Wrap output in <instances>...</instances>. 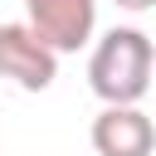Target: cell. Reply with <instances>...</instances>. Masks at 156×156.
<instances>
[{
  "label": "cell",
  "mask_w": 156,
  "mask_h": 156,
  "mask_svg": "<svg viewBox=\"0 0 156 156\" xmlns=\"http://www.w3.org/2000/svg\"><path fill=\"white\" fill-rule=\"evenodd\" d=\"M156 78V49L141 29L117 24L93 44L88 58V88L102 98V107H136Z\"/></svg>",
  "instance_id": "6da1fadb"
},
{
  "label": "cell",
  "mask_w": 156,
  "mask_h": 156,
  "mask_svg": "<svg viewBox=\"0 0 156 156\" xmlns=\"http://www.w3.org/2000/svg\"><path fill=\"white\" fill-rule=\"evenodd\" d=\"M24 24L54 54H78L98 29V0H24Z\"/></svg>",
  "instance_id": "7a4b0ae2"
},
{
  "label": "cell",
  "mask_w": 156,
  "mask_h": 156,
  "mask_svg": "<svg viewBox=\"0 0 156 156\" xmlns=\"http://www.w3.org/2000/svg\"><path fill=\"white\" fill-rule=\"evenodd\" d=\"M0 78L24 93H44L58 78V54L29 24H0Z\"/></svg>",
  "instance_id": "3957f363"
},
{
  "label": "cell",
  "mask_w": 156,
  "mask_h": 156,
  "mask_svg": "<svg viewBox=\"0 0 156 156\" xmlns=\"http://www.w3.org/2000/svg\"><path fill=\"white\" fill-rule=\"evenodd\" d=\"M88 136L98 156H151L156 151V122L141 107H102Z\"/></svg>",
  "instance_id": "277c9868"
},
{
  "label": "cell",
  "mask_w": 156,
  "mask_h": 156,
  "mask_svg": "<svg viewBox=\"0 0 156 156\" xmlns=\"http://www.w3.org/2000/svg\"><path fill=\"white\" fill-rule=\"evenodd\" d=\"M112 5H117V10H132V15H141V10H151L156 0H112Z\"/></svg>",
  "instance_id": "5b68a950"
}]
</instances>
